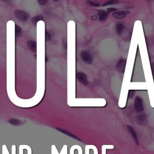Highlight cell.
Returning <instances> with one entry per match:
<instances>
[{
  "instance_id": "1",
  "label": "cell",
  "mask_w": 154,
  "mask_h": 154,
  "mask_svg": "<svg viewBox=\"0 0 154 154\" xmlns=\"http://www.w3.org/2000/svg\"><path fill=\"white\" fill-rule=\"evenodd\" d=\"M105 105L104 99H75L70 107H104Z\"/></svg>"
},
{
  "instance_id": "2",
  "label": "cell",
  "mask_w": 154,
  "mask_h": 154,
  "mask_svg": "<svg viewBox=\"0 0 154 154\" xmlns=\"http://www.w3.org/2000/svg\"><path fill=\"white\" fill-rule=\"evenodd\" d=\"M14 14L17 19L23 22H27L30 19V14L24 10H16L14 12Z\"/></svg>"
},
{
  "instance_id": "3",
  "label": "cell",
  "mask_w": 154,
  "mask_h": 154,
  "mask_svg": "<svg viewBox=\"0 0 154 154\" xmlns=\"http://www.w3.org/2000/svg\"><path fill=\"white\" fill-rule=\"evenodd\" d=\"M81 57L83 61L88 65H91L93 63V59L90 54L86 51H82L81 52Z\"/></svg>"
},
{
  "instance_id": "4",
  "label": "cell",
  "mask_w": 154,
  "mask_h": 154,
  "mask_svg": "<svg viewBox=\"0 0 154 154\" xmlns=\"http://www.w3.org/2000/svg\"><path fill=\"white\" fill-rule=\"evenodd\" d=\"M134 105H135V109L137 111H138V112L143 111V99L140 96H137L135 98Z\"/></svg>"
},
{
  "instance_id": "5",
  "label": "cell",
  "mask_w": 154,
  "mask_h": 154,
  "mask_svg": "<svg viewBox=\"0 0 154 154\" xmlns=\"http://www.w3.org/2000/svg\"><path fill=\"white\" fill-rule=\"evenodd\" d=\"M126 65V60L125 59H120L117 64V69L120 73H124Z\"/></svg>"
},
{
  "instance_id": "6",
  "label": "cell",
  "mask_w": 154,
  "mask_h": 154,
  "mask_svg": "<svg viewBox=\"0 0 154 154\" xmlns=\"http://www.w3.org/2000/svg\"><path fill=\"white\" fill-rule=\"evenodd\" d=\"M76 77L78 80L83 85H87L88 84V80L87 78V76L85 74H84L83 72H78L76 74Z\"/></svg>"
},
{
  "instance_id": "7",
  "label": "cell",
  "mask_w": 154,
  "mask_h": 154,
  "mask_svg": "<svg viewBox=\"0 0 154 154\" xmlns=\"http://www.w3.org/2000/svg\"><path fill=\"white\" fill-rule=\"evenodd\" d=\"M66 152H67V146L66 144L63 145L60 153L58 152L56 145L52 144L51 146V154H65Z\"/></svg>"
},
{
  "instance_id": "8",
  "label": "cell",
  "mask_w": 154,
  "mask_h": 154,
  "mask_svg": "<svg viewBox=\"0 0 154 154\" xmlns=\"http://www.w3.org/2000/svg\"><path fill=\"white\" fill-rule=\"evenodd\" d=\"M130 13L129 11H123V12H114L113 14V16L114 18H115L116 19H123L124 18L127 14H129Z\"/></svg>"
},
{
  "instance_id": "9",
  "label": "cell",
  "mask_w": 154,
  "mask_h": 154,
  "mask_svg": "<svg viewBox=\"0 0 154 154\" xmlns=\"http://www.w3.org/2000/svg\"><path fill=\"white\" fill-rule=\"evenodd\" d=\"M28 47L33 52H36L37 51V43L34 41H28L27 42Z\"/></svg>"
},
{
  "instance_id": "10",
  "label": "cell",
  "mask_w": 154,
  "mask_h": 154,
  "mask_svg": "<svg viewBox=\"0 0 154 154\" xmlns=\"http://www.w3.org/2000/svg\"><path fill=\"white\" fill-rule=\"evenodd\" d=\"M2 150L3 152H4L5 154H10L8 151V149H7V146L6 144L3 145ZM12 154H16V146L14 144H13L12 146Z\"/></svg>"
},
{
  "instance_id": "11",
  "label": "cell",
  "mask_w": 154,
  "mask_h": 154,
  "mask_svg": "<svg viewBox=\"0 0 154 154\" xmlns=\"http://www.w3.org/2000/svg\"><path fill=\"white\" fill-rule=\"evenodd\" d=\"M98 14L99 16V19L101 21H104L106 20V19L107 18L108 13H107V12L102 10H101L98 11Z\"/></svg>"
},
{
  "instance_id": "12",
  "label": "cell",
  "mask_w": 154,
  "mask_h": 154,
  "mask_svg": "<svg viewBox=\"0 0 154 154\" xmlns=\"http://www.w3.org/2000/svg\"><path fill=\"white\" fill-rule=\"evenodd\" d=\"M114 146L112 144H103L102 146V154H106L107 149H113Z\"/></svg>"
},
{
  "instance_id": "13",
  "label": "cell",
  "mask_w": 154,
  "mask_h": 154,
  "mask_svg": "<svg viewBox=\"0 0 154 154\" xmlns=\"http://www.w3.org/2000/svg\"><path fill=\"white\" fill-rule=\"evenodd\" d=\"M124 25L122 23H118L116 25V32L118 34L120 35L122 34L123 30H124Z\"/></svg>"
},
{
  "instance_id": "14",
  "label": "cell",
  "mask_w": 154,
  "mask_h": 154,
  "mask_svg": "<svg viewBox=\"0 0 154 154\" xmlns=\"http://www.w3.org/2000/svg\"><path fill=\"white\" fill-rule=\"evenodd\" d=\"M43 18L39 15V16H36L35 17H34L32 19V24L34 25H36V24H37V22L40 21H43Z\"/></svg>"
},
{
  "instance_id": "15",
  "label": "cell",
  "mask_w": 154,
  "mask_h": 154,
  "mask_svg": "<svg viewBox=\"0 0 154 154\" xmlns=\"http://www.w3.org/2000/svg\"><path fill=\"white\" fill-rule=\"evenodd\" d=\"M15 34L16 37H21L22 34V30L21 27L18 25H15Z\"/></svg>"
},
{
  "instance_id": "16",
  "label": "cell",
  "mask_w": 154,
  "mask_h": 154,
  "mask_svg": "<svg viewBox=\"0 0 154 154\" xmlns=\"http://www.w3.org/2000/svg\"><path fill=\"white\" fill-rule=\"evenodd\" d=\"M119 3V1L118 0H110V1H107L106 3H105L102 6L103 7H105L107 6H109V5H113V4H116Z\"/></svg>"
},
{
  "instance_id": "17",
  "label": "cell",
  "mask_w": 154,
  "mask_h": 154,
  "mask_svg": "<svg viewBox=\"0 0 154 154\" xmlns=\"http://www.w3.org/2000/svg\"><path fill=\"white\" fill-rule=\"evenodd\" d=\"M127 128H128V129H129V132H130L131 133V134H132V136L133 137V138H134L135 140L137 142V136H136V134H135V133H134V129H133V128H132L131 127L129 126H128Z\"/></svg>"
},
{
  "instance_id": "18",
  "label": "cell",
  "mask_w": 154,
  "mask_h": 154,
  "mask_svg": "<svg viewBox=\"0 0 154 154\" xmlns=\"http://www.w3.org/2000/svg\"><path fill=\"white\" fill-rule=\"evenodd\" d=\"M23 147H24V149H26L27 151V154H32V148H30V146L27 144H22Z\"/></svg>"
},
{
  "instance_id": "19",
  "label": "cell",
  "mask_w": 154,
  "mask_h": 154,
  "mask_svg": "<svg viewBox=\"0 0 154 154\" xmlns=\"http://www.w3.org/2000/svg\"><path fill=\"white\" fill-rule=\"evenodd\" d=\"M87 3L91 6H93V7H100L101 6H100L99 4L98 3H94L93 1H90V0H88V1H87Z\"/></svg>"
},
{
  "instance_id": "20",
  "label": "cell",
  "mask_w": 154,
  "mask_h": 154,
  "mask_svg": "<svg viewBox=\"0 0 154 154\" xmlns=\"http://www.w3.org/2000/svg\"><path fill=\"white\" fill-rule=\"evenodd\" d=\"M90 146L91 149H92V150L94 151V154H98V149H97V148L96 147V146H95V145L90 144Z\"/></svg>"
},
{
  "instance_id": "21",
  "label": "cell",
  "mask_w": 154,
  "mask_h": 154,
  "mask_svg": "<svg viewBox=\"0 0 154 154\" xmlns=\"http://www.w3.org/2000/svg\"><path fill=\"white\" fill-rule=\"evenodd\" d=\"M76 149V144L73 145L70 149V154H74L75 150Z\"/></svg>"
},
{
  "instance_id": "22",
  "label": "cell",
  "mask_w": 154,
  "mask_h": 154,
  "mask_svg": "<svg viewBox=\"0 0 154 154\" xmlns=\"http://www.w3.org/2000/svg\"><path fill=\"white\" fill-rule=\"evenodd\" d=\"M24 147H23V145L21 144L19 146V154H24Z\"/></svg>"
},
{
  "instance_id": "23",
  "label": "cell",
  "mask_w": 154,
  "mask_h": 154,
  "mask_svg": "<svg viewBox=\"0 0 154 154\" xmlns=\"http://www.w3.org/2000/svg\"><path fill=\"white\" fill-rule=\"evenodd\" d=\"M47 1H48V0H37V2L38 3V4L42 6L45 5L46 3H47Z\"/></svg>"
},
{
  "instance_id": "24",
  "label": "cell",
  "mask_w": 154,
  "mask_h": 154,
  "mask_svg": "<svg viewBox=\"0 0 154 154\" xmlns=\"http://www.w3.org/2000/svg\"><path fill=\"white\" fill-rule=\"evenodd\" d=\"M76 149L78 150V154H82V149L80 146L76 144Z\"/></svg>"
},
{
  "instance_id": "25",
  "label": "cell",
  "mask_w": 154,
  "mask_h": 154,
  "mask_svg": "<svg viewBox=\"0 0 154 154\" xmlns=\"http://www.w3.org/2000/svg\"><path fill=\"white\" fill-rule=\"evenodd\" d=\"M116 10H117V9H116V8H109V9H107V13H110L111 12H113L116 11Z\"/></svg>"
},
{
  "instance_id": "26",
  "label": "cell",
  "mask_w": 154,
  "mask_h": 154,
  "mask_svg": "<svg viewBox=\"0 0 154 154\" xmlns=\"http://www.w3.org/2000/svg\"><path fill=\"white\" fill-rule=\"evenodd\" d=\"M51 39V37L50 33L48 32H46V41H50Z\"/></svg>"
},
{
  "instance_id": "27",
  "label": "cell",
  "mask_w": 154,
  "mask_h": 154,
  "mask_svg": "<svg viewBox=\"0 0 154 154\" xmlns=\"http://www.w3.org/2000/svg\"><path fill=\"white\" fill-rule=\"evenodd\" d=\"M151 70H152V72L153 78L154 80V63H152V65H151Z\"/></svg>"
},
{
  "instance_id": "28",
  "label": "cell",
  "mask_w": 154,
  "mask_h": 154,
  "mask_svg": "<svg viewBox=\"0 0 154 154\" xmlns=\"http://www.w3.org/2000/svg\"><path fill=\"white\" fill-rule=\"evenodd\" d=\"M91 19H93V20H96V19H97L98 16H96V15H93V16H91Z\"/></svg>"
},
{
  "instance_id": "29",
  "label": "cell",
  "mask_w": 154,
  "mask_h": 154,
  "mask_svg": "<svg viewBox=\"0 0 154 154\" xmlns=\"http://www.w3.org/2000/svg\"><path fill=\"white\" fill-rule=\"evenodd\" d=\"M53 1H55V2H58L59 1V0H53Z\"/></svg>"
}]
</instances>
